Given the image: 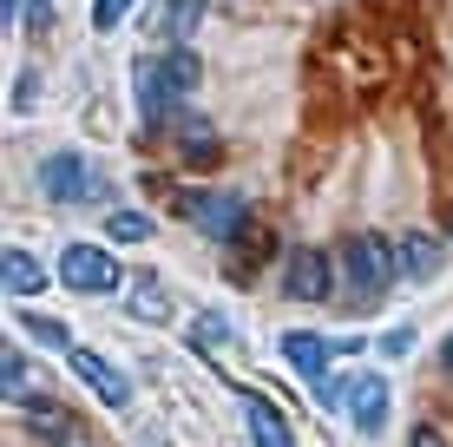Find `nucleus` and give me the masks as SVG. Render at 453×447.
<instances>
[{"label":"nucleus","mask_w":453,"mask_h":447,"mask_svg":"<svg viewBox=\"0 0 453 447\" xmlns=\"http://www.w3.org/2000/svg\"><path fill=\"white\" fill-rule=\"evenodd\" d=\"M342 289H349L355 303H374V297H388V283H395V243L388 237H374V230H355L349 243H342Z\"/></svg>","instance_id":"f257e3e1"},{"label":"nucleus","mask_w":453,"mask_h":447,"mask_svg":"<svg viewBox=\"0 0 453 447\" xmlns=\"http://www.w3.org/2000/svg\"><path fill=\"white\" fill-rule=\"evenodd\" d=\"M59 283L80 289V297H112L119 289V264L105 243H66L59 250Z\"/></svg>","instance_id":"f03ea898"},{"label":"nucleus","mask_w":453,"mask_h":447,"mask_svg":"<svg viewBox=\"0 0 453 447\" xmlns=\"http://www.w3.org/2000/svg\"><path fill=\"white\" fill-rule=\"evenodd\" d=\"M335 289H342V264H329L322 250H289L283 297H296V303H329Z\"/></svg>","instance_id":"7ed1b4c3"},{"label":"nucleus","mask_w":453,"mask_h":447,"mask_svg":"<svg viewBox=\"0 0 453 447\" xmlns=\"http://www.w3.org/2000/svg\"><path fill=\"white\" fill-rule=\"evenodd\" d=\"M178 211L204 230V237H237V230L250 224L243 197H230V191H178Z\"/></svg>","instance_id":"20e7f679"},{"label":"nucleus","mask_w":453,"mask_h":447,"mask_svg":"<svg viewBox=\"0 0 453 447\" xmlns=\"http://www.w3.org/2000/svg\"><path fill=\"white\" fill-rule=\"evenodd\" d=\"M40 191L53 197V204H86V197H99V178H92V165L80 151H53V158L40 165Z\"/></svg>","instance_id":"39448f33"},{"label":"nucleus","mask_w":453,"mask_h":447,"mask_svg":"<svg viewBox=\"0 0 453 447\" xmlns=\"http://www.w3.org/2000/svg\"><path fill=\"white\" fill-rule=\"evenodd\" d=\"M66 362H73V375H80L105 408H125V402H132V381H125V368H112V356H99V349H80V343H73Z\"/></svg>","instance_id":"423d86ee"},{"label":"nucleus","mask_w":453,"mask_h":447,"mask_svg":"<svg viewBox=\"0 0 453 447\" xmlns=\"http://www.w3.org/2000/svg\"><path fill=\"white\" fill-rule=\"evenodd\" d=\"M342 349H355V343H322V335H309V329H289L283 335V356H289L296 375H309V389L329 375V362L342 356Z\"/></svg>","instance_id":"0eeeda50"},{"label":"nucleus","mask_w":453,"mask_h":447,"mask_svg":"<svg viewBox=\"0 0 453 447\" xmlns=\"http://www.w3.org/2000/svg\"><path fill=\"white\" fill-rule=\"evenodd\" d=\"M243 421H250V441H257V447H296L289 421H283V408H276L270 395L243 389Z\"/></svg>","instance_id":"6e6552de"},{"label":"nucleus","mask_w":453,"mask_h":447,"mask_svg":"<svg viewBox=\"0 0 453 447\" xmlns=\"http://www.w3.org/2000/svg\"><path fill=\"white\" fill-rule=\"evenodd\" d=\"M349 421L362 428V435H381L388 428V381L381 375H355L349 381Z\"/></svg>","instance_id":"1a4fd4ad"},{"label":"nucleus","mask_w":453,"mask_h":447,"mask_svg":"<svg viewBox=\"0 0 453 447\" xmlns=\"http://www.w3.org/2000/svg\"><path fill=\"white\" fill-rule=\"evenodd\" d=\"M0 283H7V297L34 303L40 289H46V264H40L34 250H13V243H7V257H0Z\"/></svg>","instance_id":"9d476101"},{"label":"nucleus","mask_w":453,"mask_h":447,"mask_svg":"<svg viewBox=\"0 0 453 447\" xmlns=\"http://www.w3.org/2000/svg\"><path fill=\"white\" fill-rule=\"evenodd\" d=\"M395 257H401V276H408V283H434V276H441V243H434L427 230H408V237L395 243Z\"/></svg>","instance_id":"9b49d317"},{"label":"nucleus","mask_w":453,"mask_h":447,"mask_svg":"<svg viewBox=\"0 0 453 447\" xmlns=\"http://www.w3.org/2000/svg\"><path fill=\"white\" fill-rule=\"evenodd\" d=\"M151 73H158V86H165V92H191L197 80H204V66H197V53H191V46H171V53H165Z\"/></svg>","instance_id":"f8f14e48"},{"label":"nucleus","mask_w":453,"mask_h":447,"mask_svg":"<svg viewBox=\"0 0 453 447\" xmlns=\"http://www.w3.org/2000/svg\"><path fill=\"white\" fill-rule=\"evenodd\" d=\"M27 368H34V362H27L13 343L0 349V395H7V402H27V389H34V375H27Z\"/></svg>","instance_id":"ddd939ff"},{"label":"nucleus","mask_w":453,"mask_h":447,"mask_svg":"<svg viewBox=\"0 0 453 447\" xmlns=\"http://www.w3.org/2000/svg\"><path fill=\"white\" fill-rule=\"evenodd\" d=\"M132 316H138V322H171L165 283H151V276H138V283H132Z\"/></svg>","instance_id":"4468645a"},{"label":"nucleus","mask_w":453,"mask_h":447,"mask_svg":"<svg viewBox=\"0 0 453 447\" xmlns=\"http://www.w3.org/2000/svg\"><path fill=\"white\" fill-rule=\"evenodd\" d=\"M105 237L112 243H151V218H138V211H105Z\"/></svg>","instance_id":"2eb2a0df"},{"label":"nucleus","mask_w":453,"mask_h":447,"mask_svg":"<svg viewBox=\"0 0 453 447\" xmlns=\"http://www.w3.org/2000/svg\"><path fill=\"white\" fill-rule=\"evenodd\" d=\"M191 343L204 349V356H224V349H230V329H224V316H197Z\"/></svg>","instance_id":"dca6fc26"},{"label":"nucleus","mask_w":453,"mask_h":447,"mask_svg":"<svg viewBox=\"0 0 453 447\" xmlns=\"http://www.w3.org/2000/svg\"><path fill=\"white\" fill-rule=\"evenodd\" d=\"M20 322L40 335L46 349H73V329H66V322H53V316H20Z\"/></svg>","instance_id":"f3484780"},{"label":"nucleus","mask_w":453,"mask_h":447,"mask_svg":"<svg viewBox=\"0 0 453 447\" xmlns=\"http://www.w3.org/2000/svg\"><path fill=\"white\" fill-rule=\"evenodd\" d=\"M125 13H132V0H92V27H99V34H112Z\"/></svg>","instance_id":"a211bd4d"},{"label":"nucleus","mask_w":453,"mask_h":447,"mask_svg":"<svg viewBox=\"0 0 453 447\" xmlns=\"http://www.w3.org/2000/svg\"><path fill=\"white\" fill-rule=\"evenodd\" d=\"M191 20H197V0H178V7L165 13V34H191Z\"/></svg>","instance_id":"6ab92c4d"},{"label":"nucleus","mask_w":453,"mask_h":447,"mask_svg":"<svg viewBox=\"0 0 453 447\" xmlns=\"http://www.w3.org/2000/svg\"><path fill=\"white\" fill-rule=\"evenodd\" d=\"M408 349H414V335H408V329H395V335H381V356H408Z\"/></svg>","instance_id":"aec40b11"},{"label":"nucleus","mask_w":453,"mask_h":447,"mask_svg":"<svg viewBox=\"0 0 453 447\" xmlns=\"http://www.w3.org/2000/svg\"><path fill=\"white\" fill-rule=\"evenodd\" d=\"M414 447H447V435L441 428H414Z\"/></svg>","instance_id":"412c9836"},{"label":"nucleus","mask_w":453,"mask_h":447,"mask_svg":"<svg viewBox=\"0 0 453 447\" xmlns=\"http://www.w3.org/2000/svg\"><path fill=\"white\" fill-rule=\"evenodd\" d=\"M441 368H447V375H453V335H447V343H441Z\"/></svg>","instance_id":"4be33fe9"}]
</instances>
